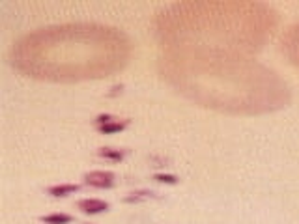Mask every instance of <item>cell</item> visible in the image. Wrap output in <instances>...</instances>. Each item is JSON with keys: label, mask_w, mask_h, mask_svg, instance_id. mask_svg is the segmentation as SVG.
I'll return each instance as SVG.
<instances>
[{"label": "cell", "mask_w": 299, "mask_h": 224, "mask_svg": "<svg viewBox=\"0 0 299 224\" xmlns=\"http://www.w3.org/2000/svg\"><path fill=\"white\" fill-rule=\"evenodd\" d=\"M153 179H155V181H161V183H168V185H176L178 183V179L174 178V176H168V174H157Z\"/></svg>", "instance_id": "12"}, {"label": "cell", "mask_w": 299, "mask_h": 224, "mask_svg": "<svg viewBox=\"0 0 299 224\" xmlns=\"http://www.w3.org/2000/svg\"><path fill=\"white\" fill-rule=\"evenodd\" d=\"M79 209L82 213H90V215H96V213H103L109 209V204L103 202V200H97V198H84V200H79Z\"/></svg>", "instance_id": "6"}, {"label": "cell", "mask_w": 299, "mask_h": 224, "mask_svg": "<svg viewBox=\"0 0 299 224\" xmlns=\"http://www.w3.org/2000/svg\"><path fill=\"white\" fill-rule=\"evenodd\" d=\"M41 222L45 224H67L71 222V217L66 213H51V215H45L41 217Z\"/></svg>", "instance_id": "9"}, {"label": "cell", "mask_w": 299, "mask_h": 224, "mask_svg": "<svg viewBox=\"0 0 299 224\" xmlns=\"http://www.w3.org/2000/svg\"><path fill=\"white\" fill-rule=\"evenodd\" d=\"M131 58V41L114 26L69 23L38 28L13 43L11 66L26 77L51 82H79L122 71Z\"/></svg>", "instance_id": "2"}, {"label": "cell", "mask_w": 299, "mask_h": 224, "mask_svg": "<svg viewBox=\"0 0 299 224\" xmlns=\"http://www.w3.org/2000/svg\"><path fill=\"white\" fill-rule=\"evenodd\" d=\"M283 51L288 60L299 67V23L290 26L283 36Z\"/></svg>", "instance_id": "4"}, {"label": "cell", "mask_w": 299, "mask_h": 224, "mask_svg": "<svg viewBox=\"0 0 299 224\" xmlns=\"http://www.w3.org/2000/svg\"><path fill=\"white\" fill-rule=\"evenodd\" d=\"M152 196L153 193H150V191H140V193H133V196H127L126 202H138V200H148Z\"/></svg>", "instance_id": "11"}, {"label": "cell", "mask_w": 299, "mask_h": 224, "mask_svg": "<svg viewBox=\"0 0 299 224\" xmlns=\"http://www.w3.org/2000/svg\"><path fill=\"white\" fill-rule=\"evenodd\" d=\"M127 123H129V120H118V118H114V120H111V122H107L103 123V125H97V129L101 133H105V135H111V133H118V131H122L124 127H126Z\"/></svg>", "instance_id": "7"}, {"label": "cell", "mask_w": 299, "mask_h": 224, "mask_svg": "<svg viewBox=\"0 0 299 224\" xmlns=\"http://www.w3.org/2000/svg\"><path fill=\"white\" fill-rule=\"evenodd\" d=\"M79 185L73 183H64V185H55V187H49V194L52 196H67V194H73L79 191Z\"/></svg>", "instance_id": "8"}, {"label": "cell", "mask_w": 299, "mask_h": 224, "mask_svg": "<svg viewBox=\"0 0 299 224\" xmlns=\"http://www.w3.org/2000/svg\"><path fill=\"white\" fill-rule=\"evenodd\" d=\"M159 73L182 96L221 112L266 114L290 103L279 73L253 58L163 51Z\"/></svg>", "instance_id": "1"}, {"label": "cell", "mask_w": 299, "mask_h": 224, "mask_svg": "<svg viewBox=\"0 0 299 224\" xmlns=\"http://www.w3.org/2000/svg\"><path fill=\"white\" fill-rule=\"evenodd\" d=\"M99 155L105 159H112V161H120L124 157V152L120 150H112V148H101L99 150Z\"/></svg>", "instance_id": "10"}, {"label": "cell", "mask_w": 299, "mask_h": 224, "mask_svg": "<svg viewBox=\"0 0 299 224\" xmlns=\"http://www.w3.org/2000/svg\"><path fill=\"white\" fill-rule=\"evenodd\" d=\"M279 15L262 2H176L155 17L163 51L251 58L277 28Z\"/></svg>", "instance_id": "3"}, {"label": "cell", "mask_w": 299, "mask_h": 224, "mask_svg": "<svg viewBox=\"0 0 299 224\" xmlns=\"http://www.w3.org/2000/svg\"><path fill=\"white\" fill-rule=\"evenodd\" d=\"M84 183L92 185V187L109 189L114 185V174L105 172V170H96V172H90L84 176Z\"/></svg>", "instance_id": "5"}]
</instances>
